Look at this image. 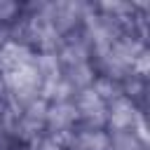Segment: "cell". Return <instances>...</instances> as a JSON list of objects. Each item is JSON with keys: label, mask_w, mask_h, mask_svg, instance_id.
<instances>
[{"label": "cell", "mask_w": 150, "mask_h": 150, "mask_svg": "<svg viewBox=\"0 0 150 150\" xmlns=\"http://www.w3.org/2000/svg\"><path fill=\"white\" fill-rule=\"evenodd\" d=\"M110 145V136L105 129H75L70 143L66 150H108Z\"/></svg>", "instance_id": "cell-5"}, {"label": "cell", "mask_w": 150, "mask_h": 150, "mask_svg": "<svg viewBox=\"0 0 150 150\" xmlns=\"http://www.w3.org/2000/svg\"><path fill=\"white\" fill-rule=\"evenodd\" d=\"M110 136V150H145V145L131 134V131H115Z\"/></svg>", "instance_id": "cell-9"}, {"label": "cell", "mask_w": 150, "mask_h": 150, "mask_svg": "<svg viewBox=\"0 0 150 150\" xmlns=\"http://www.w3.org/2000/svg\"><path fill=\"white\" fill-rule=\"evenodd\" d=\"M145 49V45L136 38V35H120L112 45H110V59L112 61H117L120 66H124L127 70H129V66L134 63V59L141 54Z\"/></svg>", "instance_id": "cell-3"}, {"label": "cell", "mask_w": 150, "mask_h": 150, "mask_svg": "<svg viewBox=\"0 0 150 150\" xmlns=\"http://www.w3.org/2000/svg\"><path fill=\"white\" fill-rule=\"evenodd\" d=\"M89 89H91L105 105L112 103L115 98H122V84L115 82V80H110V77H103V75H96V80L91 82Z\"/></svg>", "instance_id": "cell-8"}, {"label": "cell", "mask_w": 150, "mask_h": 150, "mask_svg": "<svg viewBox=\"0 0 150 150\" xmlns=\"http://www.w3.org/2000/svg\"><path fill=\"white\" fill-rule=\"evenodd\" d=\"M23 148H26V150H61V145L54 141V136H52L49 131L38 134V136H35V138H30Z\"/></svg>", "instance_id": "cell-11"}, {"label": "cell", "mask_w": 150, "mask_h": 150, "mask_svg": "<svg viewBox=\"0 0 150 150\" xmlns=\"http://www.w3.org/2000/svg\"><path fill=\"white\" fill-rule=\"evenodd\" d=\"M21 16V5L12 0H0V26H12Z\"/></svg>", "instance_id": "cell-10"}, {"label": "cell", "mask_w": 150, "mask_h": 150, "mask_svg": "<svg viewBox=\"0 0 150 150\" xmlns=\"http://www.w3.org/2000/svg\"><path fill=\"white\" fill-rule=\"evenodd\" d=\"M77 122H80V117H77V110L73 103H49V110L45 117V129L49 134L75 129Z\"/></svg>", "instance_id": "cell-2"}, {"label": "cell", "mask_w": 150, "mask_h": 150, "mask_svg": "<svg viewBox=\"0 0 150 150\" xmlns=\"http://www.w3.org/2000/svg\"><path fill=\"white\" fill-rule=\"evenodd\" d=\"M30 66H33V70H35L40 82H56V80L63 77V66H61L56 54L35 52L33 59H30Z\"/></svg>", "instance_id": "cell-6"}, {"label": "cell", "mask_w": 150, "mask_h": 150, "mask_svg": "<svg viewBox=\"0 0 150 150\" xmlns=\"http://www.w3.org/2000/svg\"><path fill=\"white\" fill-rule=\"evenodd\" d=\"M129 73H131L134 77H141V80L148 77V73H150V52H148V47L134 59V63L129 66Z\"/></svg>", "instance_id": "cell-12"}, {"label": "cell", "mask_w": 150, "mask_h": 150, "mask_svg": "<svg viewBox=\"0 0 150 150\" xmlns=\"http://www.w3.org/2000/svg\"><path fill=\"white\" fill-rule=\"evenodd\" d=\"M141 115H145V112H141L129 98H124V96L115 98L112 103L105 105V129H108V134L131 131Z\"/></svg>", "instance_id": "cell-1"}, {"label": "cell", "mask_w": 150, "mask_h": 150, "mask_svg": "<svg viewBox=\"0 0 150 150\" xmlns=\"http://www.w3.org/2000/svg\"><path fill=\"white\" fill-rule=\"evenodd\" d=\"M63 80H66L75 91H84V89H89L91 82L96 80V70L91 68V63L70 66V68H63Z\"/></svg>", "instance_id": "cell-7"}, {"label": "cell", "mask_w": 150, "mask_h": 150, "mask_svg": "<svg viewBox=\"0 0 150 150\" xmlns=\"http://www.w3.org/2000/svg\"><path fill=\"white\" fill-rule=\"evenodd\" d=\"M33 54H35V52H33L28 45L7 40V42L0 47V73H7V70H12V68H19V66L30 63Z\"/></svg>", "instance_id": "cell-4"}]
</instances>
